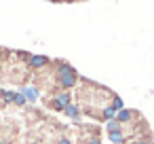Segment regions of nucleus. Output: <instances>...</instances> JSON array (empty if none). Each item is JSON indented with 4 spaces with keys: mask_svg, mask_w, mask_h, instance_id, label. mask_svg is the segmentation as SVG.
Returning a JSON list of instances; mask_svg holds the SVG:
<instances>
[{
    "mask_svg": "<svg viewBox=\"0 0 154 144\" xmlns=\"http://www.w3.org/2000/svg\"><path fill=\"white\" fill-rule=\"evenodd\" d=\"M51 2H59V0H51Z\"/></svg>",
    "mask_w": 154,
    "mask_h": 144,
    "instance_id": "nucleus-9",
    "label": "nucleus"
},
{
    "mask_svg": "<svg viewBox=\"0 0 154 144\" xmlns=\"http://www.w3.org/2000/svg\"><path fill=\"white\" fill-rule=\"evenodd\" d=\"M63 114H68V117H72V119H78V117H80V108H78V104H70V106H66V108H63Z\"/></svg>",
    "mask_w": 154,
    "mask_h": 144,
    "instance_id": "nucleus-4",
    "label": "nucleus"
},
{
    "mask_svg": "<svg viewBox=\"0 0 154 144\" xmlns=\"http://www.w3.org/2000/svg\"><path fill=\"white\" fill-rule=\"evenodd\" d=\"M47 104H49L53 110H61V112H63V108L72 104V98H70V93H68V91H59V93H55V95H53V100H51V102H47Z\"/></svg>",
    "mask_w": 154,
    "mask_h": 144,
    "instance_id": "nucleus-1",
    "label": "nucleus"
},
{
    "mask_svg": "<svg viewBox=\"0 0 154 144\" xmlns=\"http://www.w3.org/2000/svg\"><path fill=\"white\" fill-rule=\"evenodd\" d=\"M26 59H28V66L32 70H42V68H47L51 64V59L47 55H28Z\"/></svg>",
    "mask_w": 154,
    "mask_h": 144,
    "instance_id": "nucleus-2",
    "label": "nucleus"
},
{
    "mask_svg": "<svg viewBox=\"0 0 154 144\" xmlns=\"http://www.w3.org/2000/svg\"><path fill=\"white\" fill-rule=\"evenodd\" d=\"M15 106H26L28 102H26V98L21 95V93H15V102H13Z\"/></svg>",
    "mask_w": 154,
    "mask_h": 144,
    "instance_id": "nucleus-6",
    "label": "nucleus"
},
{
    "mask_svg": "<svg viewBox=\"0 0 154 144\" xmlns=\"http://www.w3.org/2000/svg\"><path fill=\"white\" fill-rule=\"evenodd\" d=\"M32 144H38V142H32Z\"/></svg>",
    "mask_w": 154,
    "mask_h": 144,
    "instance_id": "nucleus-10",
    "label": "nucleus"
},
{
    "mask_svg": "<svg viewBox=\"0 0 154 144\" xmlns=\"http://www.w3.org/2000/svg\"><path fill=\"white\" fill-rule=\"evenodd\" d=\"M0 144H7V142H5V138H0Z\"/></svg>",
    "mask_w": 154,
    "mask_h": 144,
    "instance_id": "nucleus-8",
    "label": "nucleus"
},
{
    "mask_svg": "<svg viewBox=\"0 0 154 144\" xmlns=\"http://www.w3.org/2000/svg\"><path fill=\"white\" fill-rule=\"evenodd\" d=\"M57 144H72V140H70L68 136H59V140H57Z\"/></svg>",
    "mask_w": 154,
    "mask_h": 144,
    "instance_id": "nucleus-7",
    "label": "nucleus"
},
{
    "mask_svg": "<svg viewBox=\"0 0 154 144\" xmlns=\"http://www.w3.org/2000/svg\"><path fill=\"white\" fill-rule=\"evenodd\" d=\"M0 95H2L5 104H13L15 102V91H0Z\"/></svg>",
    "mask_w": 154,
    "mask_h": 144,
    "instance_id": "nucleus-5",
    "label": "nucleus"
},
{
    "mask_svg": "<svg viewBox=\"0 0 154 144\" xmlns=\"http://www.w3.org/2000/svg\"><path fill=\"white\" fill-rule=\"evenodd\" d=\"M19 93L26 98V102H28V100H30V102H36V100H38L36 87H19Z\"/></svg>",
    "mask_w": 154,
    "mask_h": 144,
    "instance_id": "nucleus-3",
    "label": "nucleus"
}]
</instances>
